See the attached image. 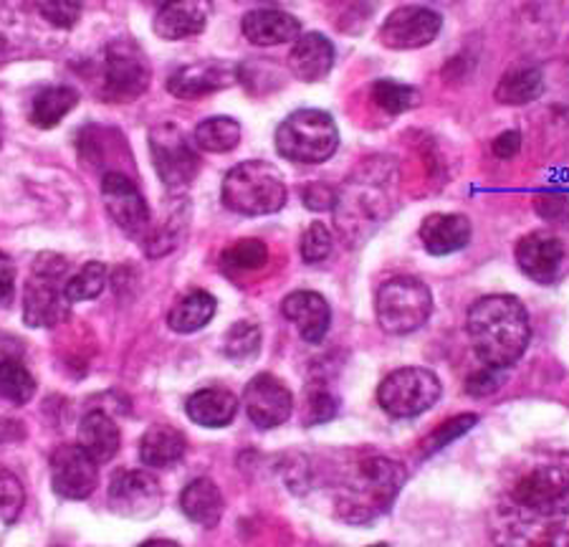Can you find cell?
Segmentation results:
<instances>
[{
  "instance_id": "47",
  "label": "cell",
  "mask_w": 569,
  "mask_h": 547,
  "mask_svg": "<svg viewBox=\"0 0 569 547\" xmlns=\"http://www.w3.org/2000/svg\"><path fill=\"white\" fill-rule=\"evenodd\" d=\"M140 547H180V545L170 540H150V543H142Z\"/></svg>"
},
{
  "instance_id": "36",
  "label": "cell",
  "mask_w": 569,
  "mask_h": 547,
  "mask_svg": "<svg viewBox=\"0 0 569 547\" xmlns=\"http://www.w3.org/2000/svg\"><path fill=\"white\" fill-rule=\"evenodd\" d=\"M23 485L11 469L0 467V523L11 525L23 509Z\"/></svg>"
},
{
  "instance_id": "3",
  "label": "cell",
  "mask_w": 569,
  "mask_h": 547,
  "mask_svg": "<svg viewBox=\"0 0 569 547\" xmlns=\"http://www.w3.org/2000/svg\"><path fill=\"white\" fill-rule=\"evenodd\" d=\"M406 477V467L400 461L380 454L362 456L352 467H347L342 481L337 485V515L350 525L372 523L392 507Z\"/></svg>"
},
{
  "instance_id": "45",
  "label": "cell",
  "mask_w": 569,
  "mask_h": 547,
  "mask_svg": "<svg viewBox=\"0 0 569 547\" xmlns=\"http://www.w3.org/2000/svg\"><path fill=\"white\" fill-rule=\"evenodd\" d=\"M519 148H521V135L513 132V130L503 132V135L497 137V140H493V155H497V158H501V160H511L513 155L519 152Z\"/></svg>"
},
{
  "instance_id": "42",
  "label": "cell",
  "mask_w": 569,
  "mask_h": 547,
  "mask_svg": "<svg viewBox=\"0 0 569 547\" xmlns=\"http://www.w3.org/2000/svg\"><path fill=\"white\" fill-rule=\"evenodd\" d=\"M337 414V398L329 394V388H317L309 396V424L329 421Z\"/></svg>"
},
{
  "instance_id": "38",
  "label": "cell",
  "mask_w": 569,
  "mask_h": 547,
  "mask_svg": "<svg viewBox=\"0 0 569 547\" xmlns=\"http://www.w3.org/2000/svg\"><path fill=\"white\" fill-rule=\"evenodd\" d=\"M335 249V236L327 223H311L301 236V259L307 263H319L329 259Z\"/></svg>"
},
{
  "instance_id": "26",
  "label": "cell",
  "mask_w": 569,
  "mask_h": 547,
  "mask_svg": "<svg viewBox=\"0 0 569 547\" xmlns=\"http://www.w3.org/2000/svg\"><path fill=\"white\" fill-rule=\"evenodd\" d=\"M186 410H188L190 421H196L198 426L223 428L236 418L238 400L233 398V394H228V390L206 388L188 398Z\"/></svg>"
},
{
  "instance_id": "19",
  "label": "cell",
  "mask_w": 569,
  "mask_h": 547,
  "mask_svg": "<svg viewBox=\"0 0 569 547\" xmlns=\"http://www.w3.org/2000/svg\"><path fill=\"white\" fill-rule=\"evenodd\" d=\"M243 36L256 46H279L301 39V23L279 8H256L243 16Z\"/></svg>"
},
{
  "instance_id": "20",
  "label": "cell",
  "mask_w": 569,
  "mask_h": 547,
  "mask_svg": "<svg viewBox=\"0 0 569 547\" xmlns=\"http://www.w3.org/2000/svg\"><path fill=\"white\" fill-rule=\"evenodd\" d=\"M420 239L428 253L433 257H448L461 251L471 241V221L458 213H433L420 226Z\"/></svg>"
},
{
  "instance_id": "5",
  "label": "cell",
  "mask_w": 569,
  "mask_h": 547,
  "mask_svg": "<svg viewBox=\"0 0 569 547\" xmlns=\"http://www.w3.org/2000/svg\"><path fill=\"white\" fill-rule=\"evenodd\" d=\"M339 148V130L332 115L321 109H297L277 130V150L281 158L299 166L327 162Z\"/></svg>"
},
{
  "instance_id": "17",
  "label": "cell",
  "mask_w": 569,
  "mask_h": 547,
  "mask_svg": "<svg viewBox=\"0 0 569 547\" xmlns=\"http://www.w3.org/2000/svg\"><path fill=\"white\" fill-rule=\"evenodd\" d=\"M565 261V246L557 236L547 231H535L517 243L519 269L535 279L537 285H552L559 277Z\"/></svg>"
},
{
  "instance_id": "33",
  "label": "cell",
  "mask_w": 569,
  "mask_h": 547,
  "mask_svg": "<svg viewBox=\"0 0 569 547\" xmlns=\"http://www.w3.org/2000/svg\"><path fill=\"white\" fill-rule=\"evenodd\" d=\"M372 99H375V105L385 109L388 115H402V112H408L410 107H416L418 91L408 84H400V81L380 79V81H375V87H372Z\"/></svg>"
},
{
  "instance_id": "32",
  "label": "cell",
  "mask_w": 569,
  "mask_h": 547,
  "mask_svg": "<svg viewBox=\"0 0 569 547\" xmlns=\"http://www.w3.org/2000/svg\"><path fill=\"white\" fill-rule=\"evenodd\" d=\"M109 281V271L104 263L89 261L67 281V299L69 302H87L102 295Z\"/></svg>"
},
{
  "instance_id": "35",
  "label": "cell",
  "mask_w": 569,
  "mask_h": 547,
  "mask_svg": "<svg viewBox=\"0 0 569 547\" xmlns=\"http://www.w3.org/2000/svg\"><path fill=\"white\" fill-rule=\"evenodd\" d=\"M266 261H269V249H266V243L259 239L236 241L231 249L223 253V267L238 271L261 269Z\"/></svg>"
},
{
  "instance_id": "24",
  "label": "cell",
  "mask_w": 569,
  "mask_h": 547,
  "mask_svg": "<svg viewBox=\"0 0 569 547\" xmlns=\"http://www.w3.org/2000/svg\"><path fill=\"white\" fill-rule=\"evenodd\" d=\"M186 456V436L172 426H152L147 428L140 439V459L144 467L168 469Z\"/></svg>"
},
{
  "instance_id": "4",
  "label": "cell",
  "mask_w": 569,
  "mask_h": 547,
  "mask_svg": "<svg viewBox=\"0 0 569 547\" xmlns=\"http://www.w3.org/2000/svg\"><path fill=\"white\" fill-rule=\"evenodd\" d=\"M220 198L233 213L271 216L287 203V182L269 162L249 160L228 170Z\"/></svg>"
},
{
  "instance_id": "14",
  "label": "cell",
  "mask_w": 569,
  "mask_h": 547,
  "mask_svg": "<svg viewBox=\"0 0 569 547\" xmlns=\"http://www.w3.org/2000/svg\"><path fill=\"white\" fill-rule=\"evenodd\" d=\"M97 461L79 444H63L51 454V487L63 499H87L97 489Z\"/></svg>"
},
{
  "instance_id": "29",
  "label": "cell",
  "mask_w": 569,
  "mask_h": 547,
  "mask_svg": "<svg viewBox=\"0 0 569 547\" xmlns=\"http://www.w3.org/2000/svg\"><path fill=\"white\" fill-rule=\"evenodd\" d=\"M216 315V297L208 291H192V295L182 297L180 302L170 309L168 325L170 330L180 335L198 332L200 327H206Z\"/></svg>"
},
{
  "instance_id": "40",
  "label": "cell",
  "mask_w": 569,
  "mask_h": 547,
  "mask_svg": "<svg viewBox=\"0 0 569 547\" xmlns=\"http://www.w3.org/2000/svg\"><path fill=\"white\" fill-rule=\"evenodd\" d=\"M36 11L46 18L53 29H71L73 23L79 21L81 6L79 3H67V0H49V3H39Z\"/></svg>"
},
{
  "instance_id": "43",
  "label": "cell",
  "mask_w": 569,
  "mask_h": 547,
  "mask_svg": "<svg viewBox=\"0 0 569 547\" xmlns=\"http://www.w3.org/2000/svg\"><path fill=\"white\" fill-rule=\"evenodd\" d=\"M301 198H305V206L311 211H329V208L337 206V193L335 188L325 186V182H311L305 190H301Z\"/></svg>"
},
{
  "instance_id": "31",
  "label": "cell",
  "mask_w": 569,
  "mask_h": 547,
  "mask_svg": "<svg viewBox=\"0 0 569 547\" xmlns=\"http://www.w3.org/2000/svg\"><path fill=\"white\" fill-rule=\"evenodd\" d=\"M36 394V380L18 358L0 360V398L16 406L29 404Z\"/></svg>"
},
{
  "instance_id": "21",
  "label": "cell",
  "mask_w": 569,
  "mask_h": 547,
  "mask_svg": "<svg viewBox=\"0 0 569 547\" xmlns=\"http://www.w3.org/2000/svg\"><path fill=\"white\" fill-rule=\"evenodd\" d=\"M210 6L198 3V0H180V3L162 6L154 16V33L164 41L190 39L206 31Z\"/></svg>"
},
{
  "instance_id": "13",
  "label": "cell",
  "mask_w": 569,
  "mask_h": 547,
  "mask_svg": "<svg viewBox=\"0 0 569 547\" xmlns=\"http://www.w3.org/2000/svg\"><path fill=\"white\" fill-rule=\"evenodd\" d=\"M109 507L119 517H154L162 507L160 481L150 471H117L109 481Z\"/></svg>"
},
{
  "instance_id": "34",
  "label": "cell",
  "mask_w": 569,
  "mask_h": 547,
  "mask_svg": "<svg viewBox=\"0 0 569 547\" xmlns=\"http://www.w3.org/2000/svg\"><path fill=\"white\" fill-rule=\"evenodd\" d=\"M226 355L236 362H249L261 348V332L251 322H236L223 337Z\"/></svg>"
},
{
  "instance_id": "23",
  "label": "cell",
  "mask_w": 569,
  "mask_h": 547,
  "mask_svg": "<svg viewBox=\"0 0 569 547\" xmlns=\"http://www.w3.org/2000/svg\"><path fill=\"white\" fill-rule=\"evenodd\" d=\"M180 509L196 525L216 527L223 517V495L213 479L200 477L182 489Z\"/></svg>"
},
{
  "instance_id": "18",
  "label": "cell",
  "mask_w": 569,
  "mask_h": 547,
  "mask_svg": "<svg viewBox=\"0 0 569 547\" xmlns=\"http://www.w3.org/2000/svg\"><path fill=\"white\" fill-rule=\"evenodd\" d=\"M283 317L297 325L301 340L319 345L329 332V322H332V309H329L327 299L317 295V291H293L281 305Z\"/></svg>"
},
{
  "instance_id": "8",
  "label": "cell",
  "mask_w": 569,
  "mask_h": 547,
  "mask_svg": "<svg viewBox=\"0 0 569 547\" xmlns=\"http://www.w3.org/2000/svg\"><path fill=\"white\" fill-rule=\"evenodd\" d=\"M440 398V380L426 368L392 370L380 382L378 400L392 418H412L433 408Z\"/></svg>"
},
{
  "instance_id": "9",
  "label": "cell",
  "mask_w": 569,
  "mask_h": 547,
  "mask_svg": "<svg viewBox=\"0 0 569 547\" xmlns=\"http://www.w3.org/2000/svg\"><path fill=\"white\" fill-rule=\"evenodd\" d=\"M150 152L154 170L170 190H182L196 180L200 158L186 132L176 122H160L150 130Z\"/></svg>"
},
{
  "instance_id": "28",
  "label": "cell",
  "mask_w": 569,
  "mask_h": 547,
  "mask_svg": "<svg viewBox=\"0 0 569 547\" xmlns=\"http://www.w3.org/2000/svg\"><path fill=\"white\" fill-rule=\"evenodd\" d=\"M545 95V74L537 67H519L503 74L497 87V102L521 107Z\"/></svg>"
},
{
  "instance_id": "11",
  "label": "cell",
  "mask_w": 569,
  "mask_h": 547,
  "mask_svg": "<svg viewBox=\"0 0 569 547\" xmlns=\"http://www.w3.org/2000/svg\"><path fill=\"white\" fill-rule=\"evenodd\" d=\"M102 198L109 216L127 236L140 241L147 239V233L152 231L150 208L132 178H127L124 172H107L102 178Z\"/></svg>"
},
{
  "instance_id": "48",
  "label": "cell",
  "mask_w": 569,
  "mask_h": 547,
  "mask_svg": "<svg viewBox=\"0 0 569 547\" xmlns=\"http://www.w3.org/2000/svg\"><path fill=\"white\" fill-rule=\"evenodd\" d=\"M0 145H3V135H0Z\"/></svg>"
},
{
  "instance_id": "16",
  "label": "cell",
  "mask_w": 569,
  "mask_h": 547,
  "mask_svg": "<svg viewBox=\"0 0 569 547\" xmlns=\"http://www.w3.org/2000/svg\"><path fill=\"white\" fill-rule=\"evenodd\" d=\"M241 77V67L228 61H198L190 63V67L178 69L176 74L170 77L168 89L170 95H176L178 99H196V97H206L213 95L218 89L231 87L233 81Z\"/></svg>"
},
{
  "instance_id": "7",
  "label": "cell",
  "mask_w": 569,
  "mask_h": 547,
  "mask_svg": "<svg viewBox=\"0 0 569 547\" xmlns=\"http://www.w3.org/2000/svg\"><path fill=\"white\" fill-rule=\"evenodd\" d=\"M375 309L385 332L408 335L428 322L433 312V297L420 279L395 277L380 287Z\"/></svg>"
},
{
  "instance_id": "2",
  "label": "cell",
  "mask_w": 569,
  "mask_h": 547,
  "mask_svg": "<svg viewBox=\"0 0 569 547\" xmlns=\"http://www.w3.org/2000/svg\"><path fill=\"white\" fill-rule=\"evenodd\" d=\"M466 330L473 352L489 368L507 370L527 352L531 340L529 315L517 297L491 295L468 309Z\"/></svg>"
},
{
  "instance_id": "46",
  "label": "cell",
  "mask_w": 569,
  "mask_h": 547,
  "mask_svg": "<svg viewBox=\"0 0 569 547\" xmlns=\"http://www.w3.org/2000/svg\"><path fill=\"white\" fill-rule=\"evenodd\" d=\"M23 439V428L16 421H0V444Z\"/></svg>"
},
{
  "instance_id": "41",
  "label": "cell",
  "mask_w": 569,
  "mask_h": 547,
  "mask_svg": "<svg viewBox=\"0 0 569 547\" xmlns=\"http://www.w3.org/2000/svg\"><path fill=\"white\" fill-rule=\"evenodd\" d=\"M503 382V370L499 368H489V365H483L479 372H473L471 378L466 380V394H471L476 398L481 396H491L497 394Z\"/></svg>"
},
{
  "instance_id": "39",
  "label": "cell",
  "mask_w": 569,
  "mask_h": 547,
  "mask_svg": "<svg viewBox=\"0 0 569 547\" xmlns=\"http://www.w3.org/2000/svg\"><path fill=\"white\" fill-rule=\"evenodd\" d=\"M535 208L547 223L569 226V193H559V190L541 193L535 198Z\"/></svg>"
},
{
  "instance_id": "22",
  "label": "cell",
  "mask_w": 569,
  "mask_h": 547,
  "mask_svg": "<svg viewBox=\"0 0 569 547\" xmlns=\"http://www.w3.org/2000/svg\"><path fill=\"white\" fill-rule=\"evenodd\" d=\"M335 67V46L327 36L321 33H307L293 43V49L289 53V69L293 71V77L301 81H315L325 79L329 71Z\"/></svg>"
},
{
  "instance_id": "30",
  "label": "cell",
  "mask_w": 569,
  "mask_h": 547,
  "mask_svg": "<svg viewBox=\"0 0 569 547\" xmlns=\"http://www.w3.org/2000/svg\"><path fill=\"white\" fill-rule=\"evenodd\" d=\"M196 142L206 152H231L241 142V125L233 117H210L196 127Z\"/></svg>"
},
{
  "instance_id": "12",
  "label": "cell",
  "mask_w": 569,
  "mask_h": 547,
  "mask_svg": "<svg viewBox=\"0 0 569 547\" xmlns=\"http://www.w3.org/2000/svg\"><path fill=\"white\" fill-rule=\"evenodd\" d=\"M440 26H443V18L433 8L400 6L380 26V41L395 51L423 49L438 39Z\"/></svg>"
},
{
  "instance_id": "6",
  "label": "cell",
  "mask_w": 569,
  "mask_h": 547,
  "mask_svg": "<svg viewBox=\"0 0 569 547\" xmlns=\"http://www.w3.org/2000/svg\"><path fill=\"white\" fill-rule=\"evenodd\" d=\"M67 261L59 253H39L33 274L23 289V322L29 327H53L67 317Z\"/></svg>"
},
{
  "instance_id": "49",
  "label": "cell",
  "mask_w": 569,
  "mask_h": 547,
  "mask_svg": "<svg viewBox=\"0 0 569 547\" xmlns=\"http://www.w3.org/2000/svg\"><path fill=\"white\" fill-rule=\"evenodd\" d=\"M372 547H382V545H372Z\"/></svg>"
},
{
  "instance_id": "27",
  "label": "cell",
  "mask_w": 569,
  "mask_h": 547,
  "mask_svg": "<svg viewBox=\"0 0 569 547\" xmlns=\"http://www.w3.org/2000/svg\"><path fill=\"white\" fill-rule=\"evenodd\" d=\"M79 102V91L73 87H46L43 91L33 97L31 105V122L41 130H51L57 127L63 117H67Z\"/></svg>"
},
{
  "instance_id": "25",
  "label": "cell",
  "mask_w": 569,
  "mask_h": 547,
  "mask_svg": "<svg viewBox=\"0 0 569 547\" xmlns=\"http://www.w3.org/2000/svg\"><path fill=\"white\" fill-rule=\"evenodd\" d=\"M79 446L97 464L114 459L119 451V428L104 410H91L79 424Z\"/></svg>"
},
{
  "instance_id": "44",
  "label": "cell",
  "mask_w": 569,
  "mask_h": 547,
  "mask_svg": "<svg viewBox=\"0 0 569 547\" xmlns=\"http://www.w3.org/2000/svg\"><path fill=\"white\" fill-rule=\"evenodd\" d=\"M16 289V267L8 253L0 251V302H8Z\"/></svg>"
},
{
  "instance_id": "37",
  "label": "cell",
  "mask_w": 569,
  "mask_h": 547,
  "mask_svg": "<svg viewBox=\"0 0 569 547\" xmlns=\"http://www.w3.org/2000/svg\"><path fill=\"white\" fill-rule=\"evenodd\" d=\"M476 421H479V416L473 414H463V416H456L451 418V421L440 424L433 434L428 436L426 444H423V454H436L443 449V446L453 444L456 439H461L463 434L471 431V428L476 426Z\"/></svg>"
},
{
  "instance_id": "1",
  "label": "cell",
  "mask_w": 569,
  "mask_h": 547,
  "mask_svg": "<svg viewBox=\"0 0 569 547\" xmlns=\"http://www.w3.org/2000/svg\"><path fill=\"white\" fill-rule=\"evenodd\" d=\"M489 535L493 547H569V454L539 451L509 467Z\"/></svg>"
},
{
  "instance_id": "15",
  "label": "cell",
  "mask_w": 569,
  "mask_h": 547,
  "mask_svg": "<svg viewBox=\"0 0 569 547\" xmlns=\"http://www.w3.org/2000/svg\"><path fill=\"white\" fill-rule=\"evenodd\" d=\"M243 404L256 426L277 428L289 421L293 410V396L279 378L261 372V376L251 378L249 386H246Z\"/></svg>"
},
{
  "instance_id": "10",
  "label": "cell",
  "mask_w": 569,
  "mask_h": 547,
  "mask_svg": "<svg viewBox=\"0 0 569 547\" xmlns=\"http://www.w3.org/2000/svg\"><path fill=\"white\" fill-rule=\"evenodd\" d=\"M150 61L132 39H117L104 51V97L127 102L140 97L150 84Z\"/></svg>"
}]
</instances>
